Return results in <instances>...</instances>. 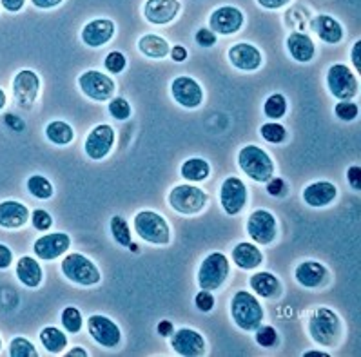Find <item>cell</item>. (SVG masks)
Here are the masks:
<instances>
[{
	"label": "cell",
	"mask_w": 361,
	"mask_h": 357,
	"mask_svg": "<svg viewBox=\"0 0 361 357\" xmlns=\"http://www.w3.org/2000/svg\"><path fill=\"white\" fill-rule=\"evenodd\" d=\"M231 314H233L234 323L238 325L242 330H256L262 325L264 319V308L258 303V299L252 294L240 290L234 294L231 301Z\"/></svg>",
	"instance_id": "obj_1"
},
{
	"label": "cell",
	"mask_w": 361,
	"mask_h": 357,
	"mask_svg": "<svg viewBox=\"0 0 361 357\" xmlns=\"http://www.w3.org/2000/svg\"><path fill=\"white\" fill-rule=\"evenodd\" d=\"M242 170L255 182H269L274 175V163L271 156L258 145H245L238 154Z\"/></svg>",
	"instance_id": "obj_2"
},
{
	"label": "cell",
	"mask_w": 361,
	"mask_h": 357,
	"mask_svg": "<svg viewBox=\"0 0 361 357\" xmlns=\"http://www.w3.org/2000/svg\"><path fill=\"white\" fill-rule=\"evenodd\" d=\"M309 334L316 343L323 344V346H332L338 343L341 336L340 318L329 308H318L310 315Z\"/></svg>",
	"instance_id": "obj_3"
},
{
	"label": "cell",
	"mask_w": 361,
	"mask_h": 357,
	"mask_svg": "<svg viewBox=\"0 0 361 357\" xmlns=\"http://www.w3.org/2000/svg\"><path fill=\"white\" fill-rule=\"evenodd\" d=\"M135 232L142 239L154 243V245H166V243H169L171 238L167 221L160 214L153 213V211H142V213L136 214Z\"/></svg>",
	"instance_id": "obj_4"
},
{
	"label": "cell",
	"mask_w": 361,
	"mask_h": 357,
	"mask_svg": "<svg viewBox=\"0 0 361 357\" xmlns=\"http://www.w3.org/2000/svg\"><path fill=\"white\" fill-rule=\"evenodd\" d=\"M229 276V261L221 252L209 254L198 270V285L202 290H216Z\"/></svg>",
	"instance_id": "obj_5"
},
{
	"label": "cell",
	"mask_w": 361,
	"mask_h": 357,
	"mask_svg": "<svg viewBox=\"0 0 361 357\" xmlns=\"http://www.w3.org/2000/svg\"><path fill=\"white\" fill-rule=\"evenodd\" d=\"M62 273L69 281H75V283L84 287L97 285L100 281V273H98L93 261L78 254V252L66 256L64 261H62Z\"/></svg>",
	"instance_id": "obj_6"
},
{
	"label": "cell",
	"mask_w": 361,
	"mask_h": 357,
	"mask_svg": "<svg viewBox=\"0 0 361 357\" xmlns=\"http://www.w3.org/2000/svg\"><path fill=\"white\" fill-rule=\"evenodd\" d=\"M169 203L174 211L182 214H196L207 203V194L192 185H178L171 191Z\"/></svg>",
	"instance_id": "obj_7"
},
{
	"label": "cell",
	"mask_w": 361,
	"mask_h": 357,
	"mask_svg": "<svg viewBox=\"0 0 361 357\" xmlns=\"http://www.w3.org/2000/svg\"><path fill=\"white\" fill-rule=\"evenodd\" d=\"M78 84H80L82 93L97 102H106L115 93V82L100 71H85L78 78Z\"/></svg>",
	"instance_id": "obj_8"
},
{
	"label": "cell",
	"mask_w": 361,
	"mask_h": 357,
	"mask_svg": "<svg viewBox=\"0 0 361 357\" xmlns=\"http://www.w3.org/2000/svg\"><path fill=\"white\" fill-rule=\"evenodd\" d=\"M327 84L331 93L340 100H350L357 93V78L343 64H336L329 69Z\"/></svg>",
	"instance_id": "obj_9"
},
{
	"label": "cell",
	"mask_w": 361,
	"mask_h": 357,
	"mask_svg": "<svg viewBox=\"0 0 361 357\" xmlns=\"http://www.w3.org/2000/svg\"><path fill=\"white\" fill-rule=\"evenodd\" d=\"M247 232L259 245H269L272 239L276 238V218L272 216L269 211H256L247 221Z\"/></svg>",
	"instance_id": "obj_10"
},
{
	"label": "cell",
	"mask_w": 361,
	"mask_h": 357,
	"mask_svg": "<svg viewBox=\"0 0 361 357\" xmlns=\"http://www.w3.org/2000/svg\"><path fill=\"white\" fill-rule=\"evenodd\" d=\"M113 142H115V129L107 124H100L85 138L84 149L91 160H102L109 154Z\"/></svg>",
	"instance_id": "obj_11"
},
{
	"label": "cell",
	"mask_w": 361,
	"mask_h": 357,
	"mask_svg": "<svg viewBox=\"0 0 361 357\" xmlns=\"http://www.w3.org/2000/svg\"><path fill=\"white\" fill-rule=\"evenodd\" d=\"M40 80L37 77V73L31 69H24V71L17 73V77L13 80V94L18 106L22 109H30L33 106L35 98L39 94Z\"/></svg>",
	"instance_id": "obj_12"
},
{
	"label": "cell",
	"mask_w": 361,
	"mask_h": 357,
	"mask_svg": "<svg viewBox=\"0 0 361 357\" xmlns=\"http://www.w3.org/2000/svg\"><path fill=\"white\" fill-rule=\"evenodd\" d=\"M220 201L221 207L226 211L229 216H234V214H238L247 203V189L243 185V182L240 178H227L221 185V192H220Z\"/></svg>",
	"instance_id": "obj_13"
},
{
	"label": "cell",
	"mask_w": 361,
	"mask_h": 357,
	"mask_svg": "<svg viewBox=\"0 0 361 357\" xmlns=\"http://www.w3.org/2000/svg\"><path fill=\"white\" fill-rule=\"evenodd\" d=\"M171 93L180 106L188 107V109H195L204 100V91H202L200 84L189 77L174 78V82L171 84Z\"/></svg>",
	"instance_id": "obj_14"
},
{
	"label": "cell",
	"mask_w": 361,
	"mask_h": 357,
	"mask_svg": "<svg viewBox=\"0 0 361 357\" xmlns=\"http://www.w3.org/2000/svg\"><path fill=\"white\" fill-rule=\"evenodd\" d=\"M87 328H90L91 337L106 349H115L120 343V328L116 327L115 321H111L106 315H91Z\"/></svg>",
	"instance_id": "obj_15"
},
{
	"label": "cell",
	"mask_w": 361,
	"mask_h": 357,
	"mask_svg": "<svg viewBox=\"0 0 361 357\" xmlns=\"http://www.w3.org/2000/svg\"><path fill=\"white\" fill-rule=\"evenodd\" d=\"M171 346L174 352L185 357H198L205 353V341L196 330L191 328H182L178 332H173Z\"/></svg>",
	"instance_id": "obj_16"
},
{
	"label": "cell",
	"mask_w": 361,
	"mask_h": 357,
	"mask_svg": "<svg viewBox=\"0 0 361 357\" xmlns=\"http://www.w3.org/2000/svg\"><path fill=\"white\" fill-rule=\"evenodd\" d=\"M69 243H71V239L64 232L46 234V236H42V238L35 242L33 251L37 254V258H40L44 261H49L64 254L69 249Z\"/></svg>",
	"instance_id": "obj_17"
},
{
	"label": "cell",
	"mask_w": 361,
	"mask_h": 357,
	"mask_svg": "<svg viewBox=\"0 0 361 357\" xmlns=\"http://www.w3.org/2000/svg\"><path fill=\"white\" fill-rule=\"evenodd\" d=\"M211 30L218 35H233L242 27L243 15L240 9L233 8V6H224L218 8L211 18H209Z\"/></svg>",
	"instance_id": "obj_18"
},
{
	"label": "cell",
	"mask_w": 361,
	"mask_h": 357,
	"mask_svg": "<svg viewBox=\"0 0 361 357\" xmlns=\"http://www.w3.org/2000/svg\"><path fill=\"white\" fill-rule=\"evenodd\" d=\"M113 35H115V24L107 18H98V20L85 24V27L82 30V40L85 46L100 47L109 42Z\"/></svg>",
	"instance_id": "obj_19"
},
{
	"label": "cell",
	"mask_w": 361,
	"mask_h": 357,
	"mask_svg": "<svg viewBox=\"0 0 361 357\" xmlns=\"http://www.w3.org/2000/svg\"><path fill=\"white\" fill-rule=\"evenodd\" d=\"M180 11L178 0H147L144 15L153 24H167L173 20Z\"/></svg>",
	"instance_id": "obj_20"
},
{
	"label": "cell",
	"mask_w": 361,
	"mask_h": 357,
	"mask_svg": "<svg viewBox=\"0 0 361 357\" xmlns=\"http://www.w3.org/2000/svg\"><path fill=\"white\" fill-rule=\"evenodd\" d=\"M229 60L242 71H255L262 65V53L251 44H236L229 49Z\"/></svg>",
	"instance_id": "obj_21"
},
{
	"label": "cell",
	"mask_w": 361,
	"mask_h": 357,
	"mask_svg": "<svg viewBox=\"0 0 361 357\" xmlns=\"http://www.w3.org/2000/svg\"><path fill=\"white\" fill-rule=\"evenodd\" d=\"M30 220V211L20 201H2L0 203V227L4 229H20Z\"/></svg>",
	"instance_id": "obj_22"
},
{
	"label": "cell",
	"mask_w": 361,
	"mask_h": 357,
	"mask_svg": "<svg viewBox=\"0 0 361 357\" xmlns=\"http://www.w3.org/2000/svg\"><path fill=\"white\" fill-rule=\"evenodd\" d=\"M296 280L302 287L307 289H316L322 287L327 281V270L325 267L316 261H303L296 267Z\"/></svg>",
	"instance_id": "obj_23"
},
{
	"label": "cell",
	"mask_w": 361,
	"mask_h": 357,
	"mask_svg": "<svg viewBox=\"0 0 361 357\" xmlns=\"http://www.w3.org/2000/svg\"><path fill=\"white\" fill-rule=\"evenodd\" d=\"M336 198V187L329 182L310 183L303 191V200L310 207H325Z\"/></svg>",
	"instance_id": "obj_24"
},
{
	"label": "cell",
	"mask_w": 361,
	"mask_h": 357,
	"mask_svg": "<svg viewBox=\"0 0 361 357\" xmlns=\"http://www.w3.org/2000/svg\"><path fill=\"white\" fill-rule=\"evenodd\" d=\"M17 277L22 285L30 287V289L39 287L42 281V268H40L39 261H35L30 256L20 258L17 263Z\"/></svg>",
	"instance_id": "obj_25"
},
{
	"label": "cell",
	"mask_w": 361,
	"mask_h": 357,
	"mask_svg": "<svg viewBox=\"0 0 361 357\" xmlns=\"http://www.w3.org/2000/svg\"><path fill=\"white\" fill-rule=\"evenodd\" d=\"M233 260L240 268L251 270V268H256L264 261V254L252 243H240V245L234 247Z\"/></svg>",
	"instance_id": "obj_26"
},
{
	"label": "cell",
	"mask_w": 361,
	"mask_h": 357,
	"mask_svg": "<svg viewBox=\"0 0 361 357\" xmlns=\"http://www.w3.org/2000/svg\"><path fill=\"white\" fill-rule=\"evenodd\" d=\"M312 26H314V31L318 33V37L323 42L338 44L341 40V37H343V30H341L340 22L334 20L329 15H319L318 18H314Z\"/></svg>",
	"instance_id": "obj_27"
},
{
	"label": "cell",
	"mask_w": 361,
	"mask_h": 357,
	"mask_svg": "<svg viewBox=\"0 0 361 357\" xmlns=\"http://www.w3.org/2000/svg\"><path fill=\"white\" fill-rule=\"evenodd\" d=\"M287 49L298 62H310L314 56V44L303 33H293L287 39Z\"/></svg>",
	"instance_id": "obj_28"
},
{
	"label": "cell",
	"mask_w": 361,
	"mask_h": 357,
	"mask_svg": "<svg viewBox=\"0 0 361 357\" xmlns=\"http://www.w3.org/2000/svg\"><path fill=\"white\" fill-rule=\"evenodd\" d=\"M251 287L262 298H274L280 294V281L271 273H258L251 277Z\"/></svg>",
	"instance_id": "obj_29"
},
{
	"label": "cell",
	"mask_w": 361,
	"mask_h": 357,
	"mask_svg": "<svg viewBox=\"0 0 361 357\" xmlns=\"http://www.w3.org/2000/svg\"><path fill=\"white\" fill-rule=\"evenodd\" d=\"M138 49L149 58H164L169 53V44L157 35H145L138 42Z\"/></svg>",
	"instance_id": "obj_30"
},
{
	"label": "cell",
	"mask_w": 361,
	"mask_h": 357,
	"mask_svg": "<svg viewBox=\"0 0 361 357\" xmlns=\"http://www.w3.org/2000/svg\"><path fill=\"white\" fill-rule=\"evenodd\" d=\"M40 341H42L44 349H47V352L51 353H60L66 349L68 344V337L55 327H46L40 332Z\"/></svg>",
	"instance_id": "obj_31"
},
{
	"label": "cell",
	"mask_w": 361,
	"mask_h": 357,
	"mask_svg": "<svg viewBox=\"0 0 361 357\" xmlns=\"http://www.w3.org/2000/svg\"><path fill=\"white\" fill-rule=\"evenodd\" d=\"M211 173V167L202 158H191L182 165V176L189 182H202Z\"/></svg>",
	"instance_id": "obj_32"
},
{
	"label": "cell",
	"mask_w": 361,
	"mask_h": 357,
	"mask_svg": "<svg viewBox=\"0 0 361 357\" xmlns=\"http://www.w3.org/2000/svg\"><path fill=\"white\" fill-rule=\"evenodd\" d=\"M46 137L47 140L53 142V144L56 145H68L69 142L75 138V132H73L69 124L60 122V120H55V122H51V124L46 127Z\"/></svg>",
	"instance_id": "obj_33"
},
{
	"label": "cell",
	"mask_w": 361,
	"mask_h": 357,
	"mask_svg": "<svg viewBox=\"0 0 361 357\" xmlns=\"http://www.w3.org/2000/svg\"><path fill=\"white\" fill-rule=\"evenodd\" d=\"M27 191L39 198V200H47L53 196V185L49 183V180H46L40 175H33L30 180H27Z\"/></svg>",
	"instance_id": "obj_34"
},
{
	"label": "cell",
	"mask_w": 361,
	"mask_h": 357,
	"mask_svg": "<svg viewBox=\"0 0 361 357\" xmlns=\"http://www.w3.org/2000/svg\"><path fill=\"white\" fill-rule=\"evenodd\" d=\"M111 232L116 243H120L122 247H129L131 245V230H129L128 221L122 216H113L111 220Z\"/></svg>",
	"instance_id": "obj_35"
},
{
	"label": "cell",
	"mask_w": 361,
	"mask_h": 357,
	"mask_svg": "<svg viewBox=\"0 0 361 357\" xmlns=\"http://www.w3.org/2000/svg\"><path fill=\"white\" fill-rule=\"evenodd\" d=\"M285 111H287V102H285L283 94L276 93L272 94V96L267 98V102L264 106V113L267 118L278 120L285 115Z\"/></svg>",
	"instance_id": "obj_36"
},
{
	"label": "cell",
	"mask_w": 361,
	"mask_h": 357,
	"mask_svg": "<svg viewBox=\"0 0 361 357\" xmlns=\"http://www.w3.org/2000/svg\"><path fill=\"white\" fill-rule=\"evenodd\" d=\"M9 356L11 357H37L39 352L35 350L33 344L24 337H15L9 346Z\"/></svg>",
	"instance_id": "obj_37"
},
{
	"label": "cell",
	"mask_w": 361,
	"mask_h": 357,
	"mask_svg": "<svg viewBox=\"0 0 361 357\" xmlns=\"http://www.w3.org/2000/svg\"><path fill=\"white\" fill-rule=\"evenodd\" d=\"M62 325H64V328L68 332L77 334V332L82 328L80 311L75 308V306H68V308H64V312H62Z\"/></svg>",
	"instance_id": "obj_38"
},
{
	"label": "cell",
	"mask_w": 361,
	"mask_h": 357,
	"mask_svg": "<svg viewBox=\"0 0 361 357\" xmlns=\"http://www.w3.org/2000/svg\"><path fill=\"white\" fill-rule=\"evenodd\" d=\"M262 137L265 138L267 142H271V144H280V142L285 140V127L280 124H265L262 125Z\"/></svg>",
	"instance_id": "obj_39"
},
{
	"label": "cell",
	"mask_w": 361,
	"mask_h": 357,
	"mask_svg": "<svg viewBox=\"0 0 361 357\" xmlns=\"http://www.w3.org/2000/svg\"><path fill=\"white\" fill-rule=\"evenodd\" d=\"M109 113L113 115V118L126 120L131 116V106H129L128 100H123V98H115V100L109 104Z\"/></svg>",
	"instance_id": "obj_40"
},
{
	"label": "cell",
	"mask_w": 361,
	"mask_h": 357,
	"mask_svg": "<svg viewBox=\"0 0 361 357\" xmlns=\"http://www.w3.org/2000/svg\"><path fill=\"white\" fill-rule=\"evenodd\" d=\"M256 343L265 346V349H271L278 343V334L272 327H262L256 332Z\"/></svg>",
	"instance_id": "obj_41"
},
{
	"label": "cell",
	"mask_w": 361,
	"mask_h": 357,
	"mask_svg": "<svg viewBox=\"0 0 361 357\" xmlns=\"http://www.w3.org/2000/svg\"><path fill=\"white\" fill-rule=\"evenodd\" d=\"M334 111L336 116L345 120V122H350V120H354L357 116V106L353 102H340L336 106Z\"/></svg>",
	"instance_id": "obj_42"
},
{
	"label": "cell",
	"mask_w": 361,
	"mask_h": 357,
	"mask_svg": "<svg viewBox=\"0 0 361 357\" xmlns=\"http://www.w3.org/2000/svg\"><path fill=\"white\" fill-rule=\"evenodd\" d=\"M106 69L111 73H122L126 69V56L118 51H113L106 56Z\"/></svg>",
	"instance_id": "obj_43"
},
{
	"label": "cell",
	"mask_w": 361,
	"mask_h": 357,
	"mask_svg": "<svg viewBox=\"0 0 361 357\" xmlns=\"http://www.w3.org/2000/svg\"><path fill=\"white\" fill-rule=\"evenodd\" d=\"M31 221H33V227L37 230H47L53 223L51 216H49L46 211H42V208H37V211H35L33 216H31Z\"/></svg>",
	"instance_id": "obj_44"
},
{
	"label": "cell",
	"mask_w": 361,
	"mask_h": 357,
	"mask_svg": "<svg viewBox=\"0 0 361 357\" xmlns=\"http://www.w3.org/2000/svg\"><path fill=\"white\" fill-rule=\"evenodd\" d=\"M195 303H196V306H198V311H202V312L213 311V306H214L213 294L209 292V290H202V292L196 294Z\"/></svg>",
	"instance_id": "obj_45"
},
{
	"label": "cell",
	"mask_w": 361,
	"mask_h": 357,
	"mask_svg": "<svg viewBox=\"0 0 361 357\" xmlns=\"http://www.w3.org/2000/svg\"><path fill=\"white\" fill-rule=\"evenodd\" d=\"M196 42L200 44L202 47H211L216 44V33L213 30H198L196 33Z\"/></svg>",
	"instance_id": "obj_46"
},
{
	"label": "cell",
	"mask_w": 361,
	"mask_h": 357,
	"mask_svg": "<svg viewBox=\"0 0 361 357\" xmlns=\"http://www.w3.org/2000/svg\"><path fill=\"white\" fill-rule=\"evenodd\" d=\"M347 178H348V183L353 185V189H356V191H360L361 189V169L357 165L350 167L347 173Z\"/></svg>",
	"instance_id": "obj_47"
},
{
	"label": "cell",
	"mask_w": 361,
	"mask_h": 357,
	"mask_svg": "<svg viewBox=\"0 0 361 357\" xmlns=\"http://www.w3.org/2000/svg\"><path fill=\"white\" fill-rule=\"evenodd\" d=\"M11 263H13V252L4 243H0V268H8Z\"/></svg>",
	"instance_id": "obj_48"
},
{
	"label": "cell",
	"mask_w": 361,
	"mask_h": 357,
	"mask_svg": "<svg viewBox=\"0 0 361 357\" xmlns=\"http://www.w3.org/2000/svg\"><path fill=\"white\" fill-rule=\"evenodd\" d=\"M267 191H269V194H271V196H280V194H283V191H285L283 180H281V178L272 180V178H271V182H269V185H267Z\"/></svg>",
	"instance_id": "obj_49"
},
{
	"label": "cell",
	"mask_w": 361,
	"mask_h": 357,
	"mask_svg": "<svg viewBox=\"0 0 361 357\" xmlns=\"http://www.w3.org/2000/svg\"><path fill=\"white\" fill-rule=\"evenodd\" d=\"M24 2H26V0H0V4L4 6V9H8L9 13H17V11H20Z\"/></svg>",
	"instance_id": "obj_50"
},
{
	"label": "cell",
	"mask_w": 361,
	"mask_h": 357,
	"mask_svg": "<svg viewBox=\"0 0 361 357\" xmlns=\"http://www.w3.org/2000/svg\"><path fill=\"white\" fill-rule=\"evenodd\" d=\"M171 56H173L174 62H183V60L188 58V49L182 46H174V49L171 51Z\"/></svg>",
	"instance_id": "obj_51"
},
{
	"label": "cell",
	"mask_w": 361,
	"mask_h": 357,
	"mask_svg": "<svg viewBox=\"0 0 361 357\" xmlns=\"http://www.w3.org/2000/svg\"><path fill=\"white\" fill-rule=\"evenodd\" d=\"M289 2V0H258L259 6H264V8L267 9H278L281 8V6H285Z\"/></svg>",
	"instance_id": "obj_52"
},
{
	"label": "cell",
	"mask_w": 361,
	"mask_h": 357,
	"mask_svg": "<svg viewBox=\"0 0 361 357\" xmlns=\"http://www.w3.org/2000/svg\"><path fill=\"white\" fill-rule=\"evenodd\" d=\"M173 332H174V328H173V323H171V321H161V323L158 325V334H160V336H164V337L173 336Z\"/></svg>",
	"instance_id": "obj_53"
},
{
	"label": "cell",
	"mask_w": 361,
	"mask_h": 357,
	"mask_svg": "<svg viewBox=\"0 0 361 357\" xmlns=\"http://www.w3.org/2000/svg\"><path fill=\"white\" fill-rule=\"evenodd\" d=\"M37 8H42V9H49V8H55V6L62 4V0H31Z\"/></svg>",
	"instance_id": "obj_54"
},
{
	"label": "cell",
	"mask_w": 361,
	"mask_h": 357,
	"mask_svg": "<svg viewBox=\"0 0 361 357\" xmlns=\"http://www.w3.org/2000/svg\"><path fill=\"white\" fill-rule=\"evenodd\" d=\"M360 51H361V42H356V46H354V49H353V62H354V65H356V71L357 73L361 71Z\"/></svg>",
	"instance_id": "obj_55"
},
{
	"label": "cell",
	"mask_w": 361,
	"mask_h": 357,
	"mask_svg": "<svg viewBox=\"0 0 361 357\" xmlns=\"http://www.w3.org/2000/svg\"><path fill=\"white\" fill-rule=\"evenodd\" d=\"M68 357H87V352L82 349H75L71 352H68Z\"/></svg>",
	"instance_id": "obj_56"
},
{
	"label": "cell",
	"mask_w": 361,
	"mask_h": 357,
	"mask_svg": "<svg viewBox=\"0 0 361 357\" xmlns=\"http://www.w3.org/2000/svg\"><path fill=\"white\" fill-rule=\"evenodd\" d=\"M305 357H329V353H325V352H307Z\"/></svg>",
	"instance_id": "obj_57"
},
{
	"label": "cell",
	"mask_w": 361,
	"mask_h": 357,
	"mask_svg": "<svg viewBox=\"0 0 361 357\" xmlns=\"http://www.w3.org/2000/svg\"><path fill=\"white\" fill-rule=\"evenodd\" d=\"M4 106H6V93L0 89V109H4Z\"/></svg>",
	"instance_id": "obj_58"
},
{
	"label": "cell",
	"mask_w": 361,
	"mask_h": 357,
	"mask_svg": "<svg viewBox=\"0 0 361 357\" xmlns=\"http://www.w3.org/2000/svg\"><path fill=\"white\" fill-rule=\"evenodd\" d=\"M0 349H2V339H0Z\"/></svg>",
	"instance_id": "obj_59"
}]
</instances>
